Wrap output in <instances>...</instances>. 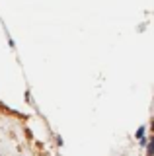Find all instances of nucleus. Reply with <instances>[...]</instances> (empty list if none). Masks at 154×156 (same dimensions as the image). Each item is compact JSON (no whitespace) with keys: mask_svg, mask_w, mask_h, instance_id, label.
I'll return each instance as SVG.
<instances>
[{"mask_svg":"<svg viewBox=\"0 0 154 156\" xmlns=\"http://www.w3.org/2000/svg\"><path fill=\"white\" fill-rule=\"evenodd\" d=\"M146 156H154V136L146 143Z\"/></svg>","mask_w":154,"mask_h":156,"instance_id":"nucleus-1","label":"nucleus"},{"mask_svg":"<svg viewBox=\"0 0 154 156\" xmlns=\"http://www.w3.org/2000/svg\"><path fill=\"white\" fill-rule=\"evenodd\" d=\"M142 136H144V127H141V129L137 131V139H142Z\"/></svg>","mask_w":154,"mask_h":156,"instance_id":"nucleus-2","label":"nucleus"}]
</instances>
